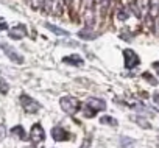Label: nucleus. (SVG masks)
Returning a JSON list of instances; mask_svg holds the SVG:
<instances>
[{
    "label": "nucleus",
    "mask_w": 159,
    "mask_h": 148,
    "mask_svg": "<svg viewBox=\"0 0 159 148\" xmlns=\"http://www.w3.org/2000/svg\"><path fill=\"white\" fill-rule=\"evenodd\" d=\"M52 137L56 140V142H66L70 139V132L66 131L62 126H55L52 129Z\"/></svg>",
    "instance_id": "nucleus-7"
},
{
    "label": "nucleus",
    "mask_w": 159,
    "mask_h": 148,
    "mask_svg": "<svg viewBox=\"0 0 159 148\" xmlns=\"http://www.w3.org/2000/svg\"><path fill=\"white\" fill-rule=\"evenodd\" d=\"M45 27H47L52 33H55V34H58V36H69V31H66V30H62V28H59V27H56V25L45 24Z\"/></svg>",
    "instance_id": "nucleus-10"
},
{
    "label": "nucleus",
    "mask_w": 159,
    "mask_h": 148,
    "mask_svg": "<svg viewBox=\"0 0 159 148\" xmlns=\"http://www.w3.org/2000/svg\"><path fill=\"white\" fill-rule=\"evenodd\" d=\"M153 100H154V105H156L157 109H159V94H154V95H153Z\"/></svg>",
    "instance_id": "nucleus-20"
},
{
    "label": "nucleus",
    "mask_w": 159,
    "mask_h": 148,
    "mask_svg": "<svg viewBox=\"0 0 159 148\" xmlns=\"http://www.w3.org/2000/svg\"><path fill=\"white\" fill-rule=\"evenodd\" d=\"M153 67L157 70V73H159V62H153Z\"/></svg>",
    "instance_id": "nucleus-23"
},
{
    "label": "nucleus",
    "mask_w": 159,
    "mask_h": 148,
    "mask_svg": "<svg viewBox=\"0 0 159 148\" xmlns=\"http://www.w3.org/2000/svg\"><path fill=\"white\" fill-rule=\"evenodd\" d=\"M136 140H133V139H129V137H122L120 139V145L122 146H129V145H133Z\"/></svg>",
    "instance_id": "nucleus-16"
},
{
    "label": "nucleus",
    "mask_w": 159,
    "mask_h": 148,
    "mask_svg": "<svg viewBox=\"0 0 159 148\" xmlns=\"http://www.w3.org/2000/svg\"><path fill=\"white\" fill-rule=\"evenodd\" d=\"M142 78H143V80H147V81H148L150 84H153V86H156V84H157V81L153 78V75H151V73H148V72L142 73Z\"/></svg>",
    "instance_id": "nucleus-14"
},
{
    "label": "nucleus",
    "mask_w": 159,
    "mask_h": 148,
    "mask_svg": "<svg viewBox=\"0 0 159 148\" xmlns=\"http://www.w3.org/2000/svg\"><path fill=\"white\" fill-rule=\"evenodd\" d=\"M59 105H61V109L70 115L76 114L80 111V108H81V103H80L75 97H62L59 100Z\"/></svg>",
    "instance_id": "nucleus-2"
},
{
    "label": "nucleus",
    "mask_w": 159,
    "mask_h": 148,
    "mask_svg": "<svg viewBox=\"0 0 159 148\" xmlns=\"http://www.w3.org/2000/svg\"><path fill=\"white\" fill-rule=\"evenodd\" d=\"M105 109H106V103H105L102 98L91 97V98H88V101H86V105H84V108H83V114H84V117L91 119V117H94L98 111H105Z\"/></svg>",
    "instance_id": "nucleus-1"
},
{
    "label": "nucleus",
    "mask_w": 159,
    "mask_h": 148,
    "mask_svg": "<svg viewBox=\"0 0 159 148\" xmlns=\"http://www.w3.org/2000/svg\"><path fill=\"white\" fill-rule=\"evenodd\" d=\"M45 137V132H44V128L41 126V123H34L31 126V131H30V140L36 145V143H41Z\"/></svg>",
    "instance_id": "nucleus-5"
},
{
    "label": "nucleus",
    "mask_w": 159,
    "mask_h": 148,
    "mask_svg": "<svg viewBox=\"0 0 159 148\" xmlns=\"http://www.w3.org/2000/svg\"><path fill=\"white\" fill-rule=\"evenodd\" d=\"M123 59H125V67L126 69H136L140 64V59H139L137 53L133 52L131 48L123 50Z\"/></svg>",
    "instance_id": "nucleus-4"
},
{
    "label": "nucleus",
    "mask_w": 159,
    "mask_h": 148,
    "mask_svg": "<svg viewBox=\"0 0 159 148\" xmlns=\"http://www.w3.org/2000/svg\"><path fill=\"white\" fill-rule=\"evenodd\" d=\"M0 47H2V50L5 52V55H7L11 61H14V62H17V64H22V62H24V58L17 53V50H16L14 47H11V45H8V44H2Z\"/></svg>",
    "instance_id": "nucleus-6"
},
{
    "label": "nucleus",
    "mask_w": 159,
    "mask_h": 148,
    "mask_svg": "<svg viewBox=\"0 0 159 148\" xmlns=\"http://www.w3.org/2000/svg\"><path fill=\"white\" fill-rule=\"evenodd\" d=\"M11 134H13V136H16V137H17V139H20V140H24V139H25V136H27V134H25V129H24L20 125L14 126V128L11 129Z\"/></svg>",
    "instance_id": "nucleus-12"
},
{
    "label": "nucleus",
    "mask_w": 159,
    "mask_h": 148,
    "mask_svg": "<svg viewBox=\"0 0 159 148\" xmlns=\"http://www.w3.org/2000/svg\"><path fill=\"white\" fill-rule=\"evenodd\" d=\"M89 145H91V140L88 139V142H86V145L83 143V145H81V146H80V148H89Z\"/></svg>",
    "instance_id": "nucleus-22"
},
{
    "label": "nucleus",
    "mask_w": 159,
    "mask_h": 148,
    "mask_svg": "<svg viewBox=\"0 0 159 148\" xmlns=\"http://www.w3.org/2000/svg\"><path fill=\"white\" fill-rule=\"evenodd\" d=\"M7 28H8L7 22H5L3 19H0V31H3V30H7Z\"/></svg>",
    "instance_id": "nucleus-18"
},
{
    "label": "nucleus",
    "mask_w": 159,
    "mask_h": 148,
    "mask_svg": "<svg viewBox=\"0 0 159 148\" xmlns=\"http://www.w3.org/2000/svg\"><path fill=\"white\" fill-rule=\"evenodd\" d=\"M150 16L153 19H156L159 16V0H151V3H150Z\"/></svg>",
    "instance_id": "nucleus-11"
},
{
    "label": "nucleus",
    "mask_w": 159,
    "mask_h": 148,
    "mask_svg": "<svg viewBox=\"0 0 159 148\" xmlns=\"http://www.w3.org/2000/svg\"><path fill=\"white\" fill-rule=\"evenodd\" d=\"M66 2H67V3H69V2H72V0H66Z\"/></svg>",
    "instance_id": "nucleus-24"
},
{
    "label": "nucleus",
    "mask_w": 159,
    "mask_h": 148,
    "mask_svg": "<svg viewBox=\"0 0 159 148\" xmlns=\"http://www.w3.org/2000/svg\"><path fill=\"white\" fill-rule=\"evenodd\" d=\"M8 91H10V86H8V83L2 78V80H0V94H8Z\"/></svg>",
    "instance_id": "nucleus-15"
},
{
    "label": "nucleus",
    "mask_w": 159,
    "mask_h": 148,
    "mask_svg": "<svg viewBox=\"0 0 159 148\" xmlns=\"http://www.w3.org/2000/svg\"><path fill=\"white\" fill-rule=\"evenodd\" d=\"M44 2H45V0H33V7H34V8H39Z\"/></svg>",
    "instance_id": "nucleus-19"
},
{
    "label": "nucleus",
    "mask_w": 159,
    "mask_h": 148,
    "mask_svg": "<svg viewBox=\"0 0 159 148\" xmlns=\"http://www.w3.org/2000/svg\"><path fill=\"white\" fill-rule=\"evenodd\" d=\"M20 105H22L24 111L28 112V114H34V112H38L41 109V105L34 98H31L28 95H20Z\"/></svg>",
    "instance_id": "nucleus-3"
},
{
    "label": "nucleus",
    "mask_w": 159,
    "mask_h": 148,
    "mask_svg": "<svg viewBox=\"0 0 159 148\" xmlns=\"http://www.w3.org/2000/svg\"><path fill=\"white\" fill-rule=\"evenodd\" d=\"M62 62H64V64H72V65H75V67H81V65L84 64V59L80 56V55L73 53V55H70V56L62 58Z\"/></svg>",
    "instance_id": "nucleus-9"
},
{
    "label": "nucleus",
    "mask_w": 159,
    "mask_h": 148,
    "mask_svg": "<svg viewBox=\"0 0 159 148\" xmlns=\"http://www.w3.org/2000/svg\"><path fill=\"white\" fill-rule=\"evenodd\" d=\"M100 123L102 125H111V126H117V120L116 119H112V117H102L100 119Z\"/></svg>",
    "instance_id": "nucleus-13"
},
{
    "label": "nucleus",
    "mask_w": 159,
    "mask_h": 148,
    "mask_svg": "<svg viewBox=\"0 0 159 148\" xmlns=\"http://www.w3.org/2000/svg\"><path fill=\"white\" fill-rule=\"evenodd\" d=\"M136 123H137V125H140L142 128H151V125H150L147 120H142V119H136Z\"/></svg>",
    "instance_id": "nucleus-17"
},
{
    "label": "nucleus",
    "mask_w": 159,
    "mask_h": 148,
    "mask_svg": "<svg viewBox=\"0 0 159 148\" xmlns=\"http://www.w3.org/2000/svg\"><path fill=\"white\" fill-rule=\"evenodd\" d=\"M27 36V27L25 25H16L14 28L10 30V38L11 39H22Z\"/></svg>",
    "instance_id": "nucleus-8"
},
{
    "label": "nucleus",
    "mask_w": 159,
    "mask_h": 148,
    "mask_svg": "<svg viewBox=\"0 0 159 148\" xmlns=\"http://www.w3.org/2000/svg\"><path fill=\"white\" fill-rule=\"evenodd\" d=\"M5 137V128L3 126H0V140H2Z\"/></svg>",
    "instance_id": "nucleus-21"
}]
</instances>
